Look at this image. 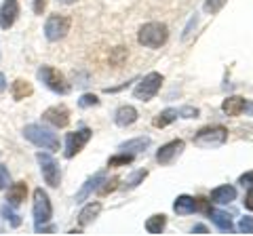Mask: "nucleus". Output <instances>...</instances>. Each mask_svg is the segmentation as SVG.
I'll use <instances>...</instances> for the list:
<instances>
[{
    "label": "nucleus",
    "mask_w": 253,
    "mask_h": 236,
    "mask_svg": "<svg viewBox=\"0 0 253 236\" xmlns=\"http://www.w3.org/2000/svg\"><path fill=\"white\" fill-rule=\"evenodd\" d=\"M23 137L28 141H32L34 146L42 148V150H59V137L55 135L51 129L42 127V124H28L26 129H23Z\"/></svg>",
    "instance_id": "7ed1b4c3"
},
{
    "label": "nucleus",
    "mask_w": 253,
    "mask_h": 236,
    "mask_svg": "<svg viewBox=\"0 0 253 236\" xmlns=\"http://www.w3.org/2000/svg\"><path fill=\"white\" fill-rule=\"evenodd\" d=\"M243 204H245V209H247V211H253V188H249L247 194H245Z\"/></svg>",
    "instance_id": "f704fd0d"
},
{
    "label": "nucleus",
    "mask_w": 253,
    "mask_h": 236,
    "mask_svg": "<svg viewBox=\"0 0 253 236\" xmlns=\"http://www.w3.org/2000/svg\"><path fill=\"white\" fill-rule=\"evenodd\" d=\"M179 118H199V108H192V106H184V108H177Z\"/></svg>",
    "instance_id": "2f4dec72"
},
{
    "label": "nucleus",
    "mask_w": 253,
    "mask_h": 236,
    "mask_svg": "<svg viewBox=\"0 0 253 236\" xmlns=\"http://www.w3.org/2000/svg\"><path fill=\"white\" fill-rule=\"evenodd\" d=\"M6 89V82H4V74H0V93Z\"/></svg>",
    "instance_id": "4c0bfd02"
},
{
    "label": "nucleus",
    "mask_w": 253,
    "mask_h": 236,
    "mask_svg": "<svg viewBox=\"0 0 253 236\" xmlns=\"http://www.w3.org/2000/svg\"><path fill=\"white\" fill-rule=\"evenodd\" d=\"M104 179H106V171H99V173H95V175H91V177L84 182V186L81 188V190H78V194L74 196V200H76V202L86 200L101 184H104Z\"/></svg>",
    "instance_id": "ddd939ff"
},
{
    "label": "nucleus",
    "mask_w": 253,
    "mask_h": 236,
    "mask_svg": "<svg viewBox=\"0 0 253 236\" xmlns=\"http://www.w3.org/2000/svg\"><path fill=\"white\" fill-rule=\"evenodd\" d=\"M4 186H9V169L0 164V190H2Z\"/></svg>",
    "instance_id": "72a5a7b5"
},
{
    "label": "nucleus",
    "mask_w": 253,
    "mask_h": 236,
    "mask_svg": "<svg viewBox=\"0 0 253 236\" xmlns=\"http://www.w3.org/2000/svg\"><path fill=\"white\" fill-rule=\"evenodd\" d=\"M44 6H46V0H34V13L36 15H42Z\"/></svg>",
    "instance_id": "c9c22d12"
},
{
    "label": "nucleus",
    "mask_w": 253,
    "mask_h": 236,
    "mask_svg": "<svg viewBox=\"0 0 253 236\" xmlns=\"http://www.w3.org/2000/svg\"><path fill=\"white\" fill-rule=\"evenodd\" d=\"M228 0H205V13H211L215 15L221 11V6H224Z\"/></svg>",
    "instance_id": "c756f323"
},
{
    "label": "nucleus",
    "mask_w": 253,
    "mask_h": 236,
    "mask_svg": "<svg viewBox=\"0 0 253 236\" xmlns=\"http://www.w3.org/2000/svg\"><path fill=\"white\" fill-rule=\"evenodd\" d=\"M146 177H148V171H146V169L135 171V173H133V175L123 184V190H133V188H137L139 184H144Z\"/></svg>",
    "instance_id": "393cba45"
},
{
    "label": "nucleus",
    "mask_w": 253,
    "mask_h": 236,
    "mask_svg": "<svg viewBox=\"0 0 253 236\" xmlns=\"http://www.w3.org/2000/svg\"><path fill=\"white\" fill-rule=\"evenodd\" d=\"M245 112H247L249 116H253V104H251V101H247V108H245Z\"/></svg>",
    "instance_id": "58836bf2"
},
{
    "label": "nucleus",
    "mask_w": 253,
    "mask_h": 236,
    "mask_svg": "<svg viewBox=\"0 0 253 236\" xmlns=\"http://www.w3.org/2000/svg\"><path fill=\"white\" fill-rule=\"evenodd\" d=\"M173 211H175L177 215H190L196 211V198H192V196L188 194H181L175 198V202H173Z\"/></svg>",
    "instance_id": "aec40b11"
},
{
    "label": "nucleus",
    "mask_w": 253,
    "mask_h": 236,
    "mask_svg": "<svg viewBox=\"0 0 253 236\" xmlns=\"http://www.w3.org/2000/svg\"><path fill=\"white\" fill-rule=\"evenodd\" d=\"M99 211H101V202H89L86 207L81 211V215H78V224H81L83 228L84 226H89V224H93L95 219H97V215H99Z\"/></svg>",
    "instance_id": "4be33fe9"
},
{
    "label": "nucleus",
    "mask_w": 253,
    "mask_h": 236,
    "mask_svg": "<svg viewBox=\"0 0 253 236\" xmlns=\"http://www.w3.org/2000/svg\"><path fill=\"white\" fill-rule=\"evenodd\" d=\"M26 196H28V184L17 182L9 188V192H6V202H9L11 207H19V204L26 200Z\"/></svg>",
    "instance_id": "6ab92c4d"
},
{
    "label": "nucleus",
    "mask_w": 253,
    "mask_h": 236,
    "mask_svg": "<svg viewBox=\"0 0 253 236\" xmlns=\"http://www.w3.org/2000/svg\"><path fill=\"white\" fill-rule=\"evenodd\" d=\"M194 146L205 148V150H213V148H221L228 141V129L224 124H209L196 131L194 135Z\"/></svg>",
    "instance_id": "f03ea898"
},
{
    "label": "nucleus",
    "mask_w": 253,
    "mask_h": 236,
    "mask_svg": "<svg viewBox=\"0 0 253 236\" xmlns=\"http://www.w3.org/2000/svg\"><path fill=\"white\" fill-rule=\"evenodd\" d=\"M236 230H239L241 234H253V217L251 215L241 217V222H239V226H236Z\"/></svg>",
    "instance_id": "c85d7f7f"
},
{
    "label": "nucleus",
    "mask_w": 253,
    "mask_h": 236,
    "mask_svg": "<svg viewBox=\"0 0 253 236\" xmlns=\"http://www.w3.org/2000/svg\"><path fill=\"white\" fill-rule=\"evenodd\" d=\"M177 118H179L177 108H167V110H163L161 114H156V116H154L152 127H156V129H165V127H169L171 122H175Z\"/></svg>",
    "instance_id": "412c9836"
},
{
    "label": "nucleus",
    "mask_w": 253,
    "mask_h": 236,
    "mask_svg": "<svg viewBox=\"0 0 253 236\" xmlns=\"http://www.w3.org/2000/svg\"><path fill=\"white\" fill-rule=\"evenodd\" d=\"M59 2H61V4H74L76 0H59Z\"/></svg>",
    "instance_id": "ea45409f"
},
{
    "label": "nucleus",
    "mask_w": 253,
    "mask_h": 236,
    "mask_svg": "<svg viewBox=\"0 0 253 236\" xmlns=\"http://www.w3.org/2000/svg\"><path fill=\"white\" fill-rule=\"evenodd\" d=\"M32 91H34L32 89V84L28 80H23V78H17V80L13 82V86H11V95H13L15 101H21V99L30 97Z\"/></svg>",
    "instance_id": "b1692460"
},
{
    "label": "nucleus",
    "mask_w": 253,
    "mask_h": 236,
    "mask_svg": "<svg viewBox=\"0 0 253 236\" xmlns=\"http://www.w3.org/2000/svg\"><path fill=\"white\" fill-rule=\"evenodd\" d=\"M42 120L53 124V127H57V129H63L70 124V110L66 106H53L49 110H44Z\"/></svg>",
    "instance_id": "9b49d317"
},
{
    "label": "nucleus",
    "mask_w": 253,
    "mask_h": 236,
    "mask_svg": "<svg viewBox=\"0 0 253 236\" xmlns=\"http://www.w3.org/2000/svg\"><path fill=\"white\" fill-rule=\"evenodd\" d=\"M0 213H2V217L6 219V222H11V226H13V228H19V226H21V219H19V215H17V213H13V211H11V204H9V202L2 204V209H0Z\"/></svg>",
    "instance_id": "bb28decb"
},
{
    "label": "nucleus",
    "mask_w": 253,
    "mask_h": 236,
    "mask_svg": "<svg viewBox=\"0 0 253 236\" xmlns=\"http://www.w3.org/2000/svg\"><path fill=\"white\" fill-rule=\"evenodd\" d=\"M163 74L161 72H150L146 74L141 80L137 82V86L133 89V97L139 99V101H150L158 95V91H161L163 86Z\"/></svg>",
    "instance_id": "20e7f679"
},
{
    "label": "nucleus",
    "mask_w": 253,
    "mask_h": 236,
    "mask_svg": "<svg viewBox=\"0 0 253 236\" xmlns=\"http://www.w3.org/2000/svg\"><path fill=\"white\" fill-rule=\"evenodd\" d=\"M169 40V28L161 21H150L144 23L137 32V42L146 49H161Z\"/></svg>",
    "instance_id": "f257e3e1"
},
{
    "label": "nucleus",
    "mask_w": 253,
    "mask_h": 236,
    "mask_svg": "<svg viewBox=\"0 0 253 236\" xmlns=\"http://www.w3.org/2000/svg\"><path fill=\"white\" fill-rule=\"evenodd\" d=\"M184 148H186L184 139H173V141H169V144L161 146V150L156 152V162L163 164V167H167V164L175 162L179 156H181V152H184Z\"/></svg>",
    "instance_id": "9d476101"
},
{
    "label": "nucleus",
    "mask_w": 253,
    "mask_h": 236,
    "mask_svg": "<svg viewBox=\"0 0 253 236\" xmlns=\"http://www.w3.org/2000/svg\"><path fill=\"white\" fill-rule=\"evenodd\" d=\"M17 15H19L17 0H4V2L0 4V28L2 30L13 28V23L17 21Z\"/></svg>",
    "instance_id": "f8f14e48"
},
{
    "label": "nucleus",
    "mask_w": 253,
    "mask_h": 236,
    "mask_svg": "<svg viewBox=\"0 0 253 236\" xmlns=\"http://www.w3.org/2000/svg\"><path fill=\"white\" fill-rule=\"evenodd\" d=\"M91 135H93V131L86 129V127L78 129L74 133H68V137H66V158H74V156L89 144Z\"/></svg>",
    "instance_id": "1a4fd4ad"
},
{
    "label": "nucleus",
    "mask_w": 253,
    "mask_h": 236,
    "mask_svg": "<svg viewBox=\"0 0 253 236\" xmlns=\"http://www.w3.org/2000/svg\"><path fill=\"white\" fill-rule=\"evenodd\" d=\"M53 215V207H51V200H49V194H46L42 188H36L34 190V224H36V230L49 222Z\"/></svg>",
    "instance_id": "0eeeda50"
},
{
    "label": "nucleus",
    "mask_w": 253,
    "mask_h": 236,
    "mask_svg": "<svg viewBox=\"0 0 253 236\" xmlns=\"http://www.w3.org/2000/svg\"><path fill=\"white\" fill-rule=\"evenodd\" d=\"M165 228H167V215L156 213V215L146 219V232L148 234H163Z\"/></svg>",
    "instance_id": "5701e85b"
},
{
    "label": "nucleus",
    "mask_w": 253,
    "mask_h": 236,
    "mask_svg": "<svg viewBox=\"0 0 253 236\" xmlns=\"http://www.w3.org/2000/svg\"><path fill=\"white\" fill-rule=\"evenodd\" d=\"M36 160H38V164H41L44 182L49 184L51 188H57L61 184V171H59V164L55 162V158L49 156V154H44V152H38Z\"/></svg>",
    "instance_id": "6e6552de"
},
{
    "label": "nucleus",
    "mask_w": 253,
    "mask_h": 236,
    "mask_svg": "<svg viewBox=\"0 0 253 236\" xmlns=\"http://www.w3.org/2000/svg\"><path fill=\"white\" fill-rule=\"evenodd\" d=\"M137 118H139V114H137V110L133 106H121L116 110V114H114V122H116V127L126 129V127H131Z\"/></svg>",
    "instance_id": "4468645a"
},
{
    "label": "nucleus",
    "mask_w": 253,
    "mask_h": 236,
    "mask_svg": "<svg viewBox=\"0 0 253 236\" xmlns=\"http://www.w3.org/2000/svg\"><path fill=\"white\" fill-rule=\"evenodd\" d=\"M70 26H72V19L68 15H51L44 23V36L46 40L57 42L61 38H66V34L70 32Z\"/></svg>",
    "instance_id": "423d86ee"
},
{
    "label": "nucleus",
    "mask_w": 253,
    "mask_h": 236,
    "mask_svg": "<svg viewBox=\"0 0 253 236\" xmlns=\"http://www.w3.org/2000/svg\"><path fill=\"white\" fill-rule=\"evenodd\" d=\"M118 184H121V179H118V177H112V179H104V186H99V188H97L99 196H108L110 192H114L116 188H118Z\"/></svg>",
    "instance_id": "cd10ccee"
},
{
    "label": "nucleus",
    "mask_w": 253,
    "mask_h": 236,
    "mask_svg": "<svg viewBox=\"0 0 253 236\" xmlns=\"http://www.w3.org/2000/svg\"><path fill=\"white\" fill-rule=\"evenodd\" d=\"M247 108V99L239 97V95H232V97H226L221 101V112L226 116H241Z\"/></svg>",
    "instance_id": "dca6fc26"
},
{
    "label": "nucleus",
    "mask_w": 253,
    "mask_h": 236,
    "mask_svg": "<svg viewBox=\"0 0 253 236\" xmlns=\"http://www.w3.org/2000/svg\"><path fill=\"white\" fill-rule=\"evenodd\" d=\"M38 80L44 82L46 89H51L53 93H57V95H66V93H70V84L68 80L63 78V74L59 72V70H55L53 66H42L41 70H38Z\"/></svg>",
    "instance_id": "39448f33"
},
{
    "label": "nucleus",
    "mask_w": 253,
    "mask_h": 236,
    "mask_svg": "<svg viewBox=\"0 0 253 236\" xmlns=\"http://www.w3.org/2000/svg\"><path fill=\"white\" fill-rule=\"evenodd\" d=\"M133 158H135L133 154H125V152H121V154H116V156H112V158L108 160V167H126V164H131V162H133Z\"/></svg>",
    "instance_id": "a878e982"
},
{
    "label": "nucleus",
    "mask_w": 253,
    "mask_h": 236,
    "mask_svg": "<svg viewBox=\"0 0 253 236\" xmlns=\"http://www.w3.org/2000/svg\"><path fill=\"white\" fill-rule=\"evenodd\" d=\"M239 184L243 186V188H253V171H247V173H243V175L239 177Z\"/></svg>",
    "instance_id": "473e14b6"
},
{
    "label": "nucleus",
    "mask_w": 253,
    "mask_h": 236,
    "mask_svg": "<svg viewBox=\"0 0 253 236\" xmlns=\"http://www.w3.org/2000/svg\"><path fill=\"white\" fill-rule=\"evenodd\" d=\"M211 202L215 204H228L236 200V188L234 186H217L215 190H211V196H209Z\"/></svg>",
    "instance_id": "f3484780"
},
{
    "label": "nucleus",
    "mask_w": 253,
    "mask_h": 236,
    "mask_svg": "<svg viewBox=\"0 0 253 236\" xmlns=\"http://www.w3.org/2000/svg\"><path fill=\"white\" fill-rule=\"evenodd\" d=\"M192 234H209V230H207V226H203V224H196V226L192 228Z\"/></svg>",
    "instance_id": "e433bc0d"
},
{
    "label": "nucleus",
    "mask_w": 253,
    "mask_h": 236,
    "mask_svg": "<svg viewBox=\"0 0 253 236\" xmlns=\"http://www.w3.org/2000/svg\"><path fill=\"white\" fill-rule=\"evenodd\" d=\"M150 144H152V139L144 135V137H135V139L125 141V144L118 146V150L125 152V154H133V156H137V154H141V152H146L148 148H150Z\"/></svg>",
    "instance_id": "2eb2a0df"
},
{
    "label": "nucleus",
    "mask_w": 253,
    "mask_h": 236,
    "mask_svg": "<svg viewBox=\"0 0 253 236\" xmlns=\"http://www.w3.org/2000/svg\"><path fill=\"white\" fill-rule=\"evenodd\" d=\"M99 104V99L97 95H93V93H84V95L78 99V106L81 108H91V106H97Z\"/></svg>",
    "instance_id": "7c9ffc66"
},
{
    "label": "nucleus",
    "mask_w": 253,
    "mask_h": 236,
    "mask_svg": "<svg viewBox=\"0 0 253 236\" xmlns=\"http://www.w3.org/2000/svg\"><path fill=\"white\" fill-rule=\"evenodd\" d=\"M207 215L211 217V222L215 224L221 232H234V224H232V217L226 213V211H219V209H209Z\"/></svg>",
    "instance_id": "a211bd4d"
}]
</instances>
